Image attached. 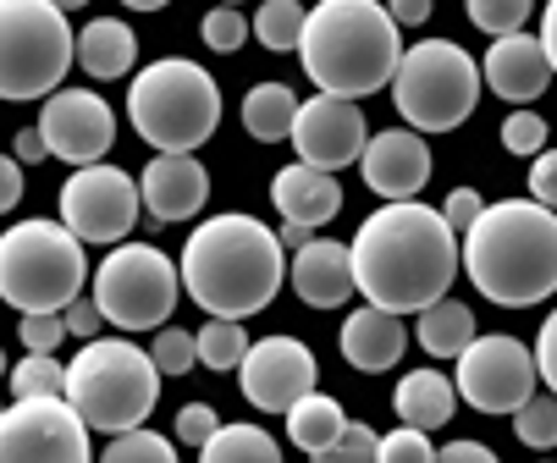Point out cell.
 Segmentation results:
<instances>
[{"mask_svg": "<svg viewBox=\"0 0 557 463\" xmlns=\"http://www.w3.org/2000/svg\"><path fill=\"white\" fill-rule=\"evenodd\" d=\"M23 199V161L12 154V161H0V210H12Z\"/></svg>", "mask_w": 557, "mask_h": 463, "instance_id": "obj_47", "label": "cell"}, {"mask_svg": "<svg viewBox=\"0 0 557 463\" xmlns=\"http://www.w3.org/2000/svg\"><path fill=\"white\" fill-rule=\"evenodd\" d=\"M45 154H50L45 133H39V127H23V133H17V161H23V166H34V161H45Z\"/></svg>", "mask_w": 557, "mask_h": 463, "instance_id": "obj_49", "label": "cell"}, {"mask_svg": "<svg viewBox=\"0 0 557 463\" xmlns=\"http://www.w3.org/2000/svg\"><path fill=\"white\" fill-rule=\"evenodd\" d=\"M359 172H364L370 193H381L386 204L392 199H414L431 183V143L414 127H386V133L370 138Z\"/></svg>", "mask_w": 557, "mask_h": 463, "instance_id": "obj_17", "label": "cell"}, {"mask_svg": "<svg viewBox=\"0 0 557 463\" xmlns=\"http://www.w3.org/2000/svg\"><path fill=\"white\" fill-rule=\"evenodd\" d=\"M249 331H244V321H210V326H199V364L205 370H244V359H249Z\"/></svg>", "mask_w": 557, "mask_h": 463, "instance_id": "obj_29", "label": "cell"}, {"mask_svg": "<svg viewBox=\"0 0 557 463\" xmlns=\"http://www.w3.org/2000/svg\"><path fill=\"white\" fill-rule=\"evenodd\" d=\"M541 45H546V61L557 72V0H546V12H541Z\"/></svg>", "mask_w": 557, "mask_h": 463, "instance_id": "obj_50", "label": "cell"}, {"mask_svg": "<svg viewBox=\"0 0 557 463\" xmlns=\"http://www.w3.org/2000/svg\"><path fill=\"white\" fill-rule=\"evenodd\" d=\"M481 61L453 39H420L392 77V105L414 133H453L481 105Z\"/></svg>", "mask_w": 557, "mask_h": 463, "instance_id": "obj_8", "label": "cell"}, {"mask_svg": "<svg viewBox=\"0 0 557 463\" xmlns=\"http://www.w3.org/2000/svg\"><path fill=\"white\" fill-rule=\"evenodd\" d=\"M481 77H486V89H492L497 100H508V105L519 111V105H530V100L546 95V84H552L557 72H552L546 45H541L535 34H508V39H492Z\"/></svg>", "mask_w": 557, "mask_h": 463, "instance_id": "obj_19", "label": "cell"}, {"mask_svg": "<svg viewBox=\"0 0 557 463\" xmlns=\"http://www.w3.org/2000/svg\"><path fill=\"white\" fill-rule=\"evenodd\" d=\"M381 463H436L431 430H414V425L386 430V436H381Z\"/></svg>", "mask_w": 557, "mask_h": 463, "instance_id": "obj_39", "label": "cell"}, {"mask_svg": "<svg viewBox=\"0 0 557 463\" xmlns=\"http://www.w3.org/2000/svg\"><path fill=\"white\" fill-rule=\"evenodd\" d=\"M122 7H133V12H161V7H172V0H122Z\"/></svg>", "mask_w": 557, "mask_h": 463, "instance_id": "obj_52", "label": "cell"}, {"mask_svg": "<svg viewBox=\"0 0 557 463\" xmlns=\"http://www.w3.org/2000/svg\"><path fill=\"white\" fill-rule=\"evenodd\" d=\"M354 281L364 303L392 315H425L447 298L453 276L463 271V243L442 210L420 199H392L354 232Z\"/></svg>", "mask_w": 557, "mask_h": 463, "instance_id": "obj_1", "label": "cell"}, {"mask_svg": "<svg viewBox=\"0 0 557 463\" xmlns=\"http://www.w3.org/2000/svg\"><path fill=\"white\" fill-rule=\"evenodd\" d=\"M199 34H205V45H210V50L232 55V50H244V45H249L255 23H249L244 12H237V7H210V12H205V23H199Z\"/></svg>", "mask_w": 557, "mask_h": 463, "instance_id": "obj_35", "label": "cell"}, {"mask_svg": "<svg viewBox=\"0 0 557 463\" xmlns=\"http://www.w3.org/2000/svg\"><path fill=\"white\" fill-rule=\"evenodd\" d=\"M199 463H282V447L260 425H221L199 447Z\"/></svg>", "mask_w": 557, "mask_h": 463, "instance_id": "obj_28", "label": "cell"}, {"mask_svg": "<svg viewBox=\"0 0 557 463\" xmlns=\"http://www.w3.org/2000/svg\"><path fill=\"white\" fill-rule=\"evenodd\" d=\"M106 326H111V321H106V309H100L95 298H77V303L66 309V331H72L77 342H100Z\"/></svg>", "mask_w": 557, "mask_h": 463, "instance_id": "obj_42", "label": "cell"}, {"mask_svg": "<svg viewBox=\"0 0 557 463\" xmlns=\"http://www.w3.org/2000/svg\"><path fill=\"white\" fill-rule=\"evenodd\" d=\"M436 463H503V458L486 441H453V447L436 452Z\"/></svg>", "mask_w": 557, "mask_h": 463, "instance_id": "obj_46", "label": "cell"}, {"mask_svg": "<svg viewBox=\"0 0 557 463\" xmlns=\"http://www.w3.org/2000/svg\"><path fill=\"white\" fill-rule=\"evenodd\" d=\"M481 210H486V204H481V193H474V188H453L447 204H442V215H447V226L458 232V238H463L474 221H481Z\"/></svg>", "mask_w": 557, "mask_h": 463, "instance_id": "obj_44", "label": "cell"}, {"mask_svg": "<svg viewBox=\"0 0 557 463\" xmlns=\"http://www.w3.org/2000/svg\"><path fill=\"white\" fill-rule=\"evenodd\" d=\"M50 7H61V12H77V7H89V0H50Z\"/></svg>", "mask_w": 557, "mask_h": 463, "instance_id": "obj_53", "label": "cell"}, {"mask_svg": "<svg viewBox=\"0 0 557 463\" xmlns=\"http://www.w3.org/2000/svg\"><path fill=\"white\" fill-rule=\"evenodd\" d=\"M282 243H287V249L298 254V249H304V243H314V238H309V226H298V221H287V226H282Z\"/></svg>", "mask_w": 557, "mask_h": 463, "instance_id": "obj_51", "label": "cell"}, {"mask_svg": "<svg viewBox=\"0 0 557 463\" xmlns=\"http://www.w3.org/2000/svg\"><path fill=\"white\" fill-rule=\"evenodd\" d=\"M215 430H221V414H215L210 403H188V409L177 414V441H183V447H205Z\"/></svg>", "mask_w": 557, "mask_h": 463, "instance_id": "obj_41", "label": "cell"}, {"mask_svg": "<svg viewBox=\"0 0 557 463\" xmlns=\"http://www.w3.org/2000/svg\"><path fill=\"white\" fill-rule=\"evenodd\" d=\"M89 260L66 221H17L0 238V298L17 315H66L84 298Z\"/></svg>", "mask_w": 557, "mask_h": 463, "instance_id": "obj_7", "label": "cell"}, {"mask_svg": "<svg viewBox=\"0 0 557 463\" xmlns=\"http://www.w3.org/2000/svg\"><path fill=\"white\" fill-rule=\"evenodd\" d=\"M314 375H321V364H314V353L298 337H265L249 348L244 370H237V386H244L249 409L287 414L293 403H304L314 392Z\"/></svg>", "mask_w": 557, "mask_h": 463, "instance_id": "obj_16", "label": "cell"}, {"mask_svg": "<svg viewBox=\"0 0 557 463\" xmlns=\"http://www.w3.org/2000/svg\"><path fill=\"white\" fill-rule=\"evenodd\" d=\"M144 210V188L122 172V166H77L61 183V221L77 232L84 243H122L127 232L138 226Z\"/></svg>", "mask_w": 557, "mask_h": 463, "instance_id": "obj_13", "label": "cell"}, {"mask_svg": "<svg viewBox=\"0 0 557 463\" xmlns=\"http://www.w3.org/2000/svg\"><path fill=\"white\" fill-rule=\"evenodd\" d=\"M282 249V232L244 210L210 215L183 243V287L210 321H249L287 281Z\"/></svg>", "mask_w": 557, "mask_h": 463, "instance_id": "obj_2", "label": "cell"}, {"mask_svg": "<svg viewBox=\"0 0 557 463\" xmlns=\"http://www.w3.org/2000/svg\"><path fill=\"white\" fill-rule=\"evenodd\" d=\"M348 425H354V420H348L343 403L326 398V392H309L304 403L287 409V441H293L298 452H309V458H314V452H326V447H337Z\"/></svg>", "mask_w": 557, "mask_h": 463, "instance_id": "obj_25", "label": "cell"}, {"mask_svg": "<svg viewBox=\"0 0 557 463\" xmlns=\"http://www.w3.org/2000/svg\"><path fill=\"white\" fill-rule=\"evenodd\" d=\"M463 276L474 292L530 309L557 292V210L535 199H497L463 232Z\"/></svg>", "mask_w": 557, "mask_h": 463, "instance_id": "obj_3", "label": "cell"}, {"mask_svg": "<svg viewBox=\"0 0 557 463\" xmlns=\"http://www.w3.org/2000/svg\"><path fill=\"white\" fill-rule=\"evenodd\" d=\"M154 364H161V375H188L199 370V331H183V326H161L149 342Z\"/></svg>", "mask_w": 557, "mask_h": 463, "instance_id": "obj_34", "label": "cell"}, {"mask_svg": "<svg viewBox=\"0 0 557 463\" xmlns=\"http://www.w3.org/2000/svg\"><path fill=\"white\" fill-rule=\"evenodd\" d=\"M66 66H77V34L50 0H0V95L50 100Z\"/></svg>", "mask_w": 557, "mask_h": 463, "instance_id": "obj_9", "label": "cell"}, {"mask_svg": "<svg viewBox=\"0 0 557 463\" xmlns=\"http://www.w3.org/2000/svg\"><path fill=\"white\" fill-rule=\"evenodd\" d=\"M0 463H100L89 420L66 398H17L0 414Z\"/></svg>", "mask_w": 557, "mask_h": 463, "instance_id": "obj_11", "label": "cell"}, {"mask_svg": "<svg viewBox=\"0 0 557 463\" xmlns=\"http://www.w3.org/2000/svg\"><path fill=\"white\" fill-rule=\"evenodd\" d=\"M309 463H381V436L370 430V425H348L343 430V441L337 447H326V452H314Z\"/></svg>", "mask_w": 557, "mask_h": 463, "instance_id": "obj_37", "label": "cell"}, {"mask_svg": "<svg viewBox=\"0 0 557 463\" xmlns=\"http://www.w3.org/2000/svg\"><path fill=\"white\" fill-rule=\"evenodd\" d=\"M23 348L28 353H55L61 348V337H72L66 331V315H23Z\"/></svg>", "mask_w": 557, "mask_h": 463, "instance_id": "obj_40", "label": "cell"}, {"mask_svg": "<svg viewBox=\"0 0 557 463\" xmlns=\"http://www.w3.org/2000/svg\"><path fill=\"white\" fill-rule=\"evenodd\" d=\"M370 127H364V111L359 100H337V95H314L298 105V122H293V149L304 166H321V172H343L354 161H364L370 149Z\"/></svg>", "mask_w": 557, "mask_h": 463, "instance_id": "obj_14", "label": "cell"}, {"mask_svg": "<svg viewBox=\"0 0 557 463\" xmlns=\"http://www.w3.org/2000/svg\"><path fill=\"white\" fill-rule=\"evenodd\" d=\"M386 12L397 17V28H420L431 17V0H386Z\"/></svg>", "mask_w": 557, "mask_h": 463, "instance_id": "obj_48", "label": "cell"}, {"mask_svg": "<svg viewBox=\"0 0 557 463\" xmlns=\"http://www.w3.org/2000/svg\"><path fill=\"white\" fill-rule=\"evenodd\" d=\"M17 398H66V364L55 353H28L12 370V403Z\"/></svg>", "mask_w": 557, "mask_h": 463, "instance_id": "obj_31", "label": "cell"}, {"mask_svg": "<svg viewBox=\"0 0 557 463\" xmlns=\"http://www.w3.org/2000/svg\"><path fill=\"white\" fill-rule=\"evenodd\" d=\"M287 281H293V292L309 309H343L359 292V281H354V249L348 243H332V238H314V243H304L293 254Z\"/></svg>", "mask_w": 557, "mask_h": 463, "instance_id": "obj_20", "label": "cell"}, {"mask_svg": "<svg viewBox=\"0 0 557 463\" xmlns=\"http://www.w3.org/2000/svg\"><path fill=\"white\" fill-rule=\"evenodd\" d=\"M392 414H397V425L442 430L458 414V380H447L442 370H409L392 392Z\"/></svg>", "mask_w": 557, "mask_h": 463, "instance_id": "obj_23", "label": "cell"}, {"mask_svg": "<svg viewBox=\"0 0 557 463\" xmlns=\"http://www.w3.org/2000/svg\"><path fill=\"white\" fill-rule=\"evenodd\" d=\"M133 61H138V34L122 17H95L84 34H77V66H84L89 77H100V84L127 77Z\"/></svg>", "mask_w": 557, "mask_h": 463, "instance_id": "obj_24", "label": "cell"}, {"mask_svg": "<svg viewBox=\"0 0 557 463\" xmlns=\"http://www.w3.org/2000/svg\"><path fill=\"white\" fill-rule=\"evenodd\" d=\"M513 436L535 452L557 447V398H530L519 414H513Z\"/></svg>", "mask_w": 557, "mask_h": 463, "instance_id": "obj_36", "label": "cell"}, {"mask_svg": "<svg viewBox=\"0 0 557 463\" xmlns=\"http://www.w3.org/2000/svg\"><path fill=\"white\" fill-rule=\"evenodd\" d=\"M535 380H541V364L519 337L492 331L458 353V398L481 414H519L535 398Z\"/></svg>", "mask_w": 557, "mask_h": 463, "instance_id": "obj_12", "label": "cell"}, {"mask_svg": "<svg viewBox=\"0 0 557 463\" xmlns=\"http://www.w3.org/2000/svg\"><path fill=\"white\" fill-rule=\"evenodd\" d=\"M414 337H420V348H425L431 359H458V353L474 342V315H469V303H458V298L431 303L425 315H420V326H414Z\"/></svg>", "mask_w": 557, "mask_h": 463, "instance_id": "obj_27", "label": "cell"}, {"mask_svg": "<svg viewBox=\"0 0 557 463\" xmlns=\"http://www.w3.org/2000/svg\"><path fill=\"white\" fill-rule=\"evenodd\" d=\"M469 23L492 34V39H508V34H524L530 23V0H463Z\"/></svg>", "mask_w": 557, "mask_h": 463, "instance_id": "obj_33", "label": "cell"}, {"mask_svg": "<svg viewBox=\"0 0 557 463\" xmlns=\"http://www.w3.org/2000/svg\"><path fill=\"white\" fill-rule=\"evenodd\" d=\"M535 364H541V380L552 386V398H557V309L541 321V337H535Z\"/></svg>", "mask_w": 557, "mask_h": 463, "instance_id": "obj_45", "label": "cell"}, {"mask_svg": "<svg viewBox=\"0 0 557 463\" xmlns=\"http://www.w3.org/2000/svg\"><path fill=\"white\" fill-rule=\"evenodd\" d=\"M149 221H194L210 199V172L199 166V154H154L138 177Z\"/></svg>", "mask_w": 557, "mask_h": 463, "instance_id": "obj_18", "label": "cell"}, {"mask_svg": "<svg viewBox=\"0 0 557 463\" xmlns=\"http://www.w3.org/2000/svg\"><path fill=\"white\" fill-rule=\"evenodd\" d=\"M530 199L557 210V149H541L530 161Z\"/></svg>", "mask_w": 557, "mask_h": 463, "instance_id": "obj_43", "label": "cell"}, {"mask_svg": "<svg viewBox=\"0 0 557 463\" xmlns=\"http://www.w3.org/2000/svg\"><path fill=\"white\" fill-rule=\"evenodd\" d=\"M34 127L45 133V143H50L55 161H66L72 172H77V166H100L106 149L116 143V116H111V105H106L100 95H89V89H55V95L45 100V111H39Z\"/></svg>", "mask_w": 557, "mask_h": 463, "instance_id": "obj_15", "label": "cell"}, {"mask_svg": "<svg viewBox=\"0 0 557 463\" xmlns=\"http://www.w3.org/2000/svg\"><path fill=\"white\" fill-rule=\"evenodd\" d=\"M66 403L89 420V430H106V436L138 430L161 403V364L133 337L84 342L77 359L66 364Z\"/></svg>", "mask_w": 557, "mask_h": 463, "instance_id": "obj_5", "label": "cell"}, {"mask_svg": "<svg viewBox=\"0 0 557 463\" xmlns=\"http://www.w3.org/2000/svg\"><path fill=\"white\" fill-rule=\"evenodd\" d=\"M127 122H133V133L149 149H161V154H194L221 127V89H215V77L199 61H188V55L149 61L133 77Z\"/></svg>", "mask_w": 557, "mask_h": 463, "instance_id": "obj_6", "label": "cell"}, {"mask_svg": "<svg viewBox=\"0 0 557 463\" xmlns=\"http://www.w3.org/2000/svg\"><path fill=\"white\" fill-rule=\"evenodd\" d=\"M298 105H304V100H298L287 84H255V89L244 95V127H249V138H260V143L293 138Z\"/></svg>", "mask_w": 557, "mask_h": 463, "instance_id": "obj_26", "label": "cell"}, {"mask_svg": "<svg viewBox=\"0 0 557 463\" xmlns=\"http://www.w3.org/2000/svg\"><path fill=\"white\" fill-rule=\"evenodd\" d=\"M271 204L282 210V221H298V226L314 232V226L337 221V210H343V188H337L332 172L293 161V166H282V172L271 177Z\"/></svg>", "mask_w": 557, "mask_h": 463, "instance_id": "obj_22", "label": "cell"}, {"mask_svg": "<svg viewBox=\"0 0 557 463\" xmlns=\"http://www.w3.org/2000/svg\"><path fill=\"white\" fill-rule=\"evenodd\" d=\"M215 7H237V0H215Z\"/></svg>", "mask_w": 557, "mask_h": 463, "instance_id": "obj_54", "label": "cell"}, {"mask_svg": "<svg viewBox=\"0 0 557 463\" xmlns=\"http://www.w3.org/2000/svg\"><path fill=\"white\" fill-rule=\"evenodd\" d=\"M337 348H343V359H348L354 370L381 375V370H392L397 359H404V348H409V326H404V315H392V309L364 303V309H354V315L343 321Z\"/></svg>", "mask_w": 557, "mask_h": 463, "instance_id": "obj_21", "label": "cell"}, {"mask_svg": "<svg viewBox=\"0 0 557 463\" xmlns=\"http://www.w3.org/2000/svg\"><path fill=\"white\" fill-rule=\"evenodd\" d=\"M298 66L309 84L337 100H364L392 89L404 45H397V17L381 0H321L309 7L304 39H298Z\"/></svg>", "mask_w": 557, "mask_h": 463, "instance_id": "obj_4", "label": "cell"}, {"mask_svg": "<svg viewBox=\"0 0 557 463\" xmlns=\"http://www.w3.org/2000/svg\"><path fill=\"white\" fill-rule=\"evenodd\" d=\"M503 149H508V154H524V161H535V154L546 149V122H541L530 105H519V111L503 122Z\"/></svg>", "mask_w": 557, "mask_h": 463, "instance_id": "obj_38", "label": "cell"}, {"mask_svg": "<svg viewBox=\"0 0 557 463\" xmlns=\"http://www.w3.org/2000/svg\"><path fill=\"white\" fill-rule=\"evenodd\" d=\"M183 265H172L154 243H116L95 271V303L116 331H161L177 315Z\"/></svg>", "mask_w": 557, "mask_h": 463, "instance_id": "obj_10", "label": "cell"}, {"mask_svg": "<svg viewBox=\"0 0 557 463\" xmlns=\"http://www.w3.org/2000/svg\"><path fill=\"white\" fill-rule=\"evenodd\" d=\"M304 23H309V12L298 7V0H265V7L255 12V39L282 55V50H298Z\"/></svg>", "mask_w": 557, "mask_h": 463, "instance_id": "obj_30", "label": "cell"}, {"mask_svg": "<svg viewBox=\"0 0 557 463\" xmlns=\"http://www.w3.org/2000/svg\"><path fill=\"white\" fill-rule=\"evenodd\" d=\"M100 463H177V447L166 436H154V430H122L111 436V447L100 452Z\"/></svg>", "mask_w": 557, "mask_h": 463, "instance_id": "obj_32", "label": "cell"}]
</instances>
